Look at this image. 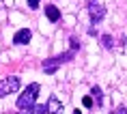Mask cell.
Listing matches in <instances>:
<instances>
[{
	"instance_id": "cell-14",
	"label": "cell",
	"mask_w": 127,
	"mask_h": 114,
	"mask_svg": "<svg viewBox=\"0 0 127 114\" xmlns=\"http://www.w3.org/2000/svg\"><path fill=\"white\" fill-rule=\"evenodd\" d=\"M73 114H82V112H80V110H73Z\"/></svg>"
},
{
	"instance_id": "cell-2",
	"label": "cell",
	"mask_w": 127,
	"mask_h": 114,
	"mask_svg": "<svg viewBox=\"0 0 127 114\" xmlns=\"http://www.w3.org/2000/svg\"><path fill=\"white\" fill-rule=\"evenodd\" d=\"M75 58V52L71 50V52H65V54H60V56H54V58H47L45 62H43V73L47 75H52L58 71V67L63 65V62H67V60H73Z\"/></svg>"
},
{
	"instance_id": "cell-4",
	"label": "cell",
	"mask_w": 127,
	"mask_h": 114,
	"mask_svg": "<svg viewBox=\"0 0 127 114\" xmlns=\"http://www.w3.org/2000/svg\"><path fill=\"white\" fill-rule=\"evenodd\" d=\"M88 15H91V24H99L106 15V7L101 4L99 0H88Z\"/></svg>"
},
{
	"instance_id": "cell-1",
	"label": "cell",
	"mask_w": 127,
	"mask_h": 114,
	"mask_svg": "<svg viewBox=\"0 0 127 114\" xmlns=\"http://www.w3.org/2000/svg\"><path fill=\"white\" fill-rule=\"evenodd\" d=\"M41 86L37 84V82H32V84H28L26 88H24V93L20 95V99H17V108L20 110H30V108L37 103V95H39Z\"/></svg>"
},
{
	"instance_id": "cell-3",
	"label": "cell",
	"mask_w": 127,
	"mask_h": 114,
	"mask_svg": "<svg viewBox=\"0 0 127 114\" xmlns=\"http://www.w3.org/2000/svg\"><path fill=\"white\" fill-rule=\"evenodd\" d=\"M17 88H20V78H17V75L2 78V80H0V99L7 97V95H11V93H15Z\"/></svg>"
},
{
	"instance_id": "cell-7",
	"label": "cell",
	"mask_w": 127,
	"mask_h": 114,
	"mask_svg": "<svg viewBox=\"0 0 127 114\" xmlns=\"http://www.w3.org/2000/svg\"><path fill=\"white\" fill-rule=\"evenodd\" d=\"M45 15H47V20L52 22V24H56V22L60 20V11L54 7V4H47L45 7Z\"/></svg>"
},
{
	"instance_id": "cell-10",
	"label": "cell",
	"mask_w": 127,
	"mask_h": 114,
	"mask_svg": "<svg viewBox=\"0 0 127 114\" xmlns=\"http://www.w3.org/2000/svg\"><path fill=\"white\" fill-rule=\"evenodd\" d=\"M30 110H32L30 114H47V112H45V103H34Z\"/></svg>"
},
{
	"instance_id": "cell-6",
	"label": "cell",
	"mask_w": 127,
	"mask_h": 114,
	"mask_svg": "<svg viewBox=\"0 0 127 114\" xmlns=\"http://www.w3.org/2000/svg\"><path fill=\"white\" fill-rule=\"evenodd\" d=\"M45 112L47 114H63V101L52 95V97L47 99V103H45Z\"/></svg>"
},
{
	"instance_id": "cell-8",
	"label": "cell",
	"mask_w": 127,
	"mask_h": 114,
	"mask_svg": "<svg viewBox=\"0 0 127 114\" xmlns=\"http://www.w3.org/2000/svg\"><path fill=\"white\" fill-rule=\"evenodd\" d=\"M91 97H93V101L97 103V108L103 106V93H101L99 86H93V88H91Z\"/></svg>"
},
{
	"instance_id": "cell-12",
	"label": "cell",
	"mask_w": 127,
	"mask_h": 114,
	"mask_svg": "<svg viewBox=\"0 0 127 114\" xmlns=\"http://www.w3.org/2000/svg\"><path fill=\"white\" fill-rule=\"evenodd\" d=\"M26 2L30 9H39V4H41V0H26Z\"/></svg>"
},
{
	"instance_id": "cell-9",
	"label": "cell",
	"mask_w": 127,
	"mask_h": 114,
	"mask_svg": "<svg viewBox=\"0 0 127 114\" xmlns=\"http://www.w3.org/2000/svg\"><path fill=\"white\" fill-rule=\"evenodd\" d=\"M101 43H103V47H106V50H112V47H114V41H112V37H110V34H103V37H101Z\"/></svg>"
},
{
	"instance_id": "cell-11",
	"label": "cell",
	"mask_w": 127,
	"mask_h": 114,
	"mask_svg": "<svg viewBox=\"0 0 127 114\" xmlns=\"http://www.w3.org/2000/svg\"><path fill=\"white\" fill-rule=\"evenodd\" d=\"M82 103H84V108H93V106H95V101H93V97H91V95H88V97H84V99H82Z\"/></svg>"
},
{
	"instance_id": "cell-13",
	"label": "cell",
	"mask_w": 127,
	"mask_h": 114,
	"mask_svg": "<svg viewBox=\"0 0 127 114\" xmlns=\"http://www.w3.org/2000/svg\"><path fill=\"white\" fill-rule=\"evenodd\" d=\"M110 114H127V108H125V106H121V108H116V110H112Z\"/></svg>"
},
{
	"instance_id": "cell-5",
	"label": "cell",
	"mask_w": 127,
	"mask_h": 114,
	"mask_svg": "<svg viewBox=\"0 0 127 114\" xmlns=\"http://www.w3.org/2000/svg\"><path fill=\"white\" fill-rule=\"evenodd\" d=\"M30 39H32L30 28H22V30H17V32H15L13 43H15V45H28V43H30Z\"/></svg>"
}]
</instances>
